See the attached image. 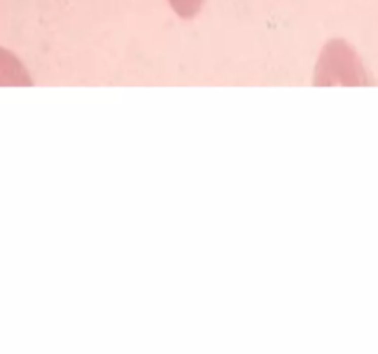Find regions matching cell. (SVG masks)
Returning a JSON list of instances; mask_svg holds the SVG:
<instances>
[{"label": "cell", "mask_w": 378, "mask_h": 354, "mask_svg": "<svg viewBox=\"0 0 378 354\" xmlns=\"http://www.w3.org/2000/svg\"><path fill=\"white\" fill-rule=\"evenodd\" d=\"M168 2L181 19L196 17V13L200 11L201 4H203V0H168Z\"/></svg>", "instance_id": "1"}]
</instances>
